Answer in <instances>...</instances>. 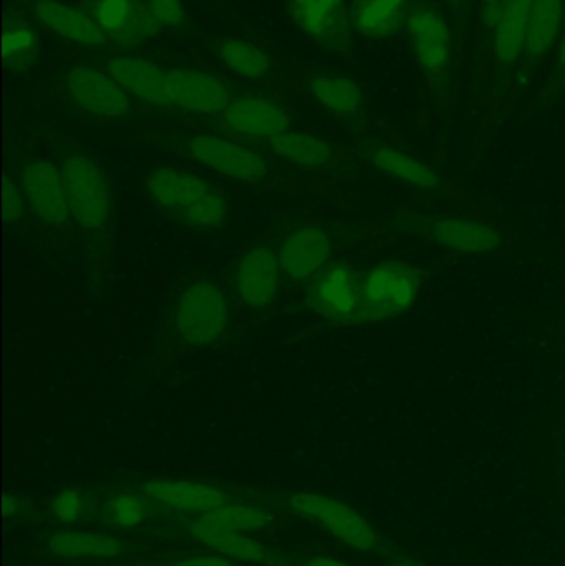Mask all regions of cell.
Here are the masks:
<instances>
[{
	"label": "cell",
	"instance_id": "6da1fadb",
	"mask_svg": "<svg viewBox=\"0 0 565 566\" xmlns=\"http://www.w3.org/2000/svg\"><path fill=\"white\" fill-rule=\"evenodd\" d=\"M378 244L415 241L453 261L537 262L533 244L504 205H427L405 198L374 219Z\"/></svg>",
	"mask_w": 565,
	"mask_h": 566
},
{
	"label": "cell",
	"instance_id": "7a4b0ae2",
	"mask_svg": "<svg viewBox=\"0 0 565 566\" xmlns=\"http://www.w3.org/2000/svg\"><path fill=\"white\" fill-rule=\"evenodd\" d=\"M116 136L133 148L163 153L255 195L327 196L335 192L282 165L261 146L216 129L189 125H138L122 129Z\"/></svg>",
	"mask_w": 565,
	"mask_h": 566
},
{
	"label": "cell",
	"instance_id": "3957f363",
	"mask_svg": "<svg viewBox=\"0 0 565 566\" xmlns=\"http://www.w3.org/2000/svg\"><path fill=\"white\" fill-rule=\"evenodd\" d=\"M401 39L417 70L418 125L425 135L431 126H437L433 158L448 163L451 129L464 95V66L457 23L433 0H411Z\"/></svg>",
	"mask_w": 565,
	"mask_h": 566
},
{
	"label": "cell",
	"instance_id": "277c9868",
	"mask_svg": "<svg viewBox=\"0 0 565 566\" xmlns=\"http://www.w3.org/2000/svg\"><path fill=\"white\" fill-rule=\"evenodd\" d=\"M42 138L65 179L88 282L96 290L105 289L112 277L118 234L116 195L108 169L90 146L66 133L46 129Z\"/></svg>",
	"mask_w": 565,
	"mask_h": 566
},
{
	"label": "cell",
	"instance_id": "5b68a950",
	"mask_svg": "<svg viewBox=\"0 0 565 566\" xmlns=\"http://www.w3.org/2000/svg\"><path fill=\"white\" fill-rule=\"evenodd\" d=\"M238 313L222 275H201L179 286L153 338V368L163 371L179 359L224 345L234 336Z\"/></svg>",
	"mask_w": 565,
	"mask_h": 566
},
{
	"label": "cell",
	"instance_id": "8992f818",
	"mask_svg": "<svg viewBox=\"0 0 565 566\" xmlns=\"http://www.w3.org/2000/svg\"><path fill=\"white\" fill-rule=\"evenodd\" d=\"M136 189L158 218L192 234H221L234 219L229 189L176 159H153L143 166Z\"/></svg>",
	"mask_w": 565,
	"mask_h": 566
},
{
	"label": "cell",
	"instance_id": "52a82bcc",
	"mask_svg": "<svg viewBox=\"0 0 565 566\" xmlns=\"http://www.w3.org/2000/svg\"><path fill=\"white\" fill-rule=\"evenodd\" d=\"M367 178L385 179L408 192L407 198L427 205L488 208L494 199L471 191L448 163L423 155L404 133L347 138Z\"/></svg>",
	"mask_w": 565,
	"mask_h": 566
},
{
	"label": "cell",
	"instance_id": "ba28073f",
	"mask_svg": "<svg viewBox=\"0 0 565 566\" xmlns=\"http://www.w3.org/2000/svg\"><path fill=\"white\" fill-rule=\"evenodd\" d=\"M289 92L299 93L344 129L347 138L394 135L398 126L385 115L374 88L357 73L327 63L287 60Z\"/></svg>",
	"mask_w": 565,
	"mask_h": 566
},
{
	"label": "cell",
	"instance_id": "9c48e42d",
	"mask_svg": "<svg viewBox=\"0 0 565 566\" xmlns=\"http://www.w3.org/2000/svg\"><path fill=\"white\" fill-rule=\"evenodd\" d=\"M46 92L59 108L90 125L122 129L163 125L161 116L136 102L106 70L86 56L60 66Z\"/></svg>",
	"mask_w": 565,
	"mask_h": 566
},
{
	"label": "cell",
	"instance_id": "30bf717a",
	"mask_svg": "<svg viewBox=\"0 0 565 566\" xmlns=\"http://www.w3.org/2000/svg\"><path fill=\"white\" fill-rule=\"evenodd\" d=\"M7 166L15 172L25 198L30 238L53 251H79L65 179L55 158L29 143L12 139Z\"/></svg>",
	"mask_w": 565,
	"mask_h": 566
},
{
	"label": "cell",
	"instance_id": "8fae6325",
	"mask_svg": "<svg viewBox=\"0 0 565 566\" xmlns=\"http://www.w3.org/2000/svg\"><path fill=\"white\" fill-rule=\"evenodd\" d=\"M377 245L374 221L332 222L324 218L278 221V252L284 272L285 293L295 296L328 262L358 245Z\"/></svg>",
	"mask_w": 565,
	"mask_h": 566
},
{
	"label": "cell",
	"instance_id": "7c38bea8",
	"mask_svg": "<svg viewBox=\"0 0 565 566\" xmlns=\"http://www.w3.org/2000/svg\"><path fill=\"white\" fill-rule=\"evenodd\" d=\"M365 259L362 269V322L364 326L388 325L417 308L428 283L460 264L440 255L428 262L414 259Z\"/></svg>",
	"mask_w": 565,
	"mask_h": 566
},
{
	"label": "cell",
	"instance_id": "4fadbf2b",
	"mask_svg": "<svg viewBox=\"0 0 565 566\" xmlns=\"http://www.w3.org/2000/svg\"><path fill=\"white\" fill-rule=\"evenodd\" d=\"M222 279L238 308L255 319L264 318L282 296H287L278 252V222L244 242L224 269Z\"/></svg>",
	"mask_w": 565,
	"mask_h": 566
},
{
	"label": "cell",
	"instance_id": "5bb4252c",
	"mask_svg": "<svg viewBox=\"0 0 565 566\" xmlns=\"http://www.w3.org/2000/svg\"><path fill=\"white\" fill-rule=\"evenodd\" d=\"M259 146L282 165L334 191L367 178L348 143L301 125Z\"/></svg>",
	"mask_w": 565,
	"mask_h": 566
},
{
	"label": "cell",
	"instance_id": "9a60e30c",
	"mask_svg": "<svg viewBox=\"0 0 565 566\" xmlns=\"http://www.w3.org/2000/svg\"><path fill=\"white\" fill-rule=\"evenodd\" d=\"M365 255L344 254L328 262L297 293V308L331 328H358L362 322V269Z\"/></svg>",
	"mask_w": 565,
	"mask_h": 566
},
{
	"label": "cell",
	"instance_id": "2e32d148",
	"mask_svg": "<svg viewBox=\"0 0 565 566\" xmlns=\"http://www.w3.org/2000/svg\"><path fill=\"white\" fill-rule=\"evenodd\" d=\"M295 126H299V113L284 92L241 82L222 115L199 128L216 129L261 145Z\"/></svg>",
	"mask_w": 565,
	"mask_h": 566
},
{
	"label": "cell",
	"instance_id": "e0dca14e",
	"mask_svg": "<svg viewBox=\"0 0 565 566\" xmlns=\"http://www.w3.org/2000/svg\"><path fill=\"white\" fill-rule=\"evenodd\" d=\"M239 80L191 63L166 65V96L176 125L206 126L228 108Z\"/></svg>",
	"mask_w": 565,
	"mask_h": 566
},
{
	"label": "cell",
	"instance_id": "ac0fdd59",
	"mask_svg": "<svg viewBox=\"0 0 565 566\" xmlns=\"http://www.w3.org/2000/svg\"><path fill=\"white\" fill-rule=\"evenodd\" d=\"M271 521L272 515L264 509L228 502L199 515L191 524V534L216 554L255 564L268 557V548L248 534L268 527Z\"/></svg>",
	"mask_w": 565,
	"mask_h": 566
},
{
	"label": "cell",
	"instance_id": "d6986e66",
	"mask_svg": "<svg viewBox=\"0 0 565 566\" xmlns=\"http://www.w3.org/2000/svg\"><path fill=\"white\" fill-rule=\"evenodd\" d=\"M565 0H534L527 27L526 49L517 70L513 90L514 118L520 115L537 86V80L550 66L554 46L563 27Z\"/></svg>",
	"mask_w": 565,
	"mask_h": 566
},
{
	"label": "cell",
	"instance_id": "ffe728a7",
	"mask_svg": "<svg viewBox=\"0 0 565 566\" xmlns=\"http://www.w3.org/2000/svg\"><path fill=\"white\" fill-rule=\"evenodd\" d=\"M289 507L301 517L314 522L318 528L352 551L374 554L381 547L380 534L375 525L347 502L328 495L301 492L289 499Z\"/></svg>",
	"mask_w": 565,
	"mask_h": 566
},
{
	"label": "cell",
	"instance_id": "44dd1931",
	"mask_svg": "<svg viewBox=\"0 0 565 566\" xmlns=\"http://www.w3.org/2000/svg\"><path fill=\"white\" fill-rule=\"evenodd\" d=\"M86 59L109 73L136 102L176 125L166 96V65L136 52H86Z\"/></svg>",
	"mask_w": 565,
	"mask_h": 566
},
{
	"label": "cell",
	"instance_id": "7402d4cb",
	"mask_svg": "<svg viewBox=\"0 0 565 566\" xmlns=\"http://www.w3.org/2000/svg\"><path fill=\"white\" fill-rule=\"evenodd\" d=\"M292 23L315 49L335 59L354 52L347 0H285Z\"/></svg>",
	"mask_w": 565,
	"mask_h": 566
},
{
	"label": "cell",
	"instance_id": "603a6c76",
	"mask_svg": "<svg viewBox=\"0 0 565 566\" xmlns=\"http://www.w3.org/2000/svg\"><path fill=\"white\" fill-rule=\"evenodd\" d=\"M226 73L239 82L289 92L287 66L261 43L241 35H218L209 42Z\"/></svg>",
	"mask_w": 565,
	"mask_h": 566
},
{
	"label": "cell",
	"instance_id": "cb8c5ba5",
	"mask_svg": "<svg viewBox=\"0 0 565 566\" xmlns=\"http://www.w3.org/2000/svg\"><path fill=\"white\" fill-rule=\"evenodd\" d=\"M115 52H136L161 35L145 0H82Z\"/></svg>",
	"mask_w": 565,
	"mask_h": 566
},
{
	"label": "cell",
	"instance_id": "d4e9b609",
	"mask_svg": "<svg viewBox=\"0 0 565 566\" xmlns=\"http://www.w3.org/2000/svg\"><path fill=\"white\" fill-rule=\"evenodd\" d=\"M30 17L56 39L86 52H103L108 40L82 6L63 0H29Z\"/></svg>",
	"mask_w": 565,
	"mask_h": 566
},
{
	"label": "cell",
	"instance_id": "484cf974",
	"mask_svg": "<svg viewBox=\"0 0 565 566\" xmlns=\"http://www.w3.org/2000/svg\"><path fill=\"white\" fill-rule=\"evenodd\" d=\"M411 0H350L354 35L370 45H390L404 36Z\"/></svg>",
	"mask_w": 565,
	"mask_h": 566
},
{
	"label": "cell",
	"instance_id": "4316f807",
	"mask_svg": "<svg viewBox=\"0 0 565 566\" xmlns=\"http://www.w3.org/2000/svg\"><path fill=\"white\" fill-rule=\"evenodd\" d=\"M142 494L156 504L175 511L205 514L228 504V495L211 484L195 481H148L143 484Z\"/></svg>",
	"mask_w": 565,
	"mask_h": 566
},
{
	"label": "cell",
	"instance_id": "83f0119b",
	"mask_svg": "<svg viewBox=\"0 0 565 566\" xmlns=\"http://www.w3.org/2000/svg\"><path fill=\"white\" fill-rule=\"evenodd\" d=\"M511 0H467L460 27L461 59L464 82L477 69L484 43L490 39Z\"/></svg>",
	"mask_w": 565,
	"mask_h": 566
},
{
	"label": "cell",
	"instance_id": "f1b7e54d",
	"mask_svg": "<svg viewBox=\"0 0 565 566\" xmlns=\"http://www.w3.org/2000/svg\"><path fill=\"white\" fill-rule=\"evenodd\" d=\"M40 35L36 23L19 13H7L3 20L2 56L7 72L25 75L40 55Z\"/></svg>",
	"mask_w": 565,
	"mask_h": 566
},
{
	"label": "cell",
	"instance_id": "f546056e",
	"mask_svg": "<svg viewBox=\"0 0 565 566\" xmlns=\"http://www.w3.org/2000/svg\"><path fill=\"white\" fill-rule=\"evenodd\" d=\"M50 554L65 560H109L123 554L122 542L96 532L60 531L46 542Z\"/></svg>",
	"mask_w": 565,
	"mask_h": 566
},
{
	"label": "cell",
	"instance_id": "4dcf8cb0",
	"mask_svg": "<svg viewBox=\"0 0 565 566\" xmlns=\"http://www.w3.org/2000/svg\"><path fill=\"white\" fill-rule=\"evenodd\" d=\"M563 105H565V10L559 39L554 46L546 76L536 86L516 118L517 122H527Z\"/></svg>",
	"mask_w": 565,
	"mask_h": 566
},
{
	"label": "cell",
	"instance_id": "1f68e13d",
	"mask_svg": "<svg viewBox=\"0 0 565 566\" xmlns=\"http://www.w3.org/2000/svg\"><path fill=\"white\" fill-rule=\"evenodd\" d=\"M544 458L550 465L561 522L565 534V408L554 411L547 419L546 449Z\"/></svg>",
	"mask_w": 565,
	"mask_h": 566
},
{
	"label": "cell",
	"instance_id": "d6a6232c",
	"mask_svg": "<svg viewBox=\"0 0 565 566\" xmlns=\"http://www.w3.org/2000/svg\"><path fill=\"white\" fill-rule=\"evenodd\" d=\"M3 216H6V224L12 231L19 232L25 238L32 235L25 198H23L19 179L10 166H7L6 179H3Z\"/></svg>",
	"mask_w": 565,
	"mask_h": 566
},
{
	"label": "cell",
	"instance_id": "836d02e7",
	"mask_svg": "<svg viewBox=\"0 0 565 566\" xmlns=\"http://www.w3.org/2000/svg\"><path fill=\"white\" fill-rule=\"evenodd\" d=\"M148 507L145 501L132 492H122L109 499L105 505V518L116 528H135L146 521Z\"/></svg>",
	"mask_w": 565,
	"mask_h": 566
},
{
	"label": "cell",
	"instance_id": "e575fe53",
	"mask_svg": "<svg viewBox=\"0 0 565 566\" xmlns=\"http://www.w3.org/2000/svg\"><path fill=\"white\" fill-rule=\"evenodd\" d=\"M149 13L163 32L189 33L192 30L191 17L182 0H145Z\"/></svg>",
	"mask_w": 565,
	"mask_h": 566
},
{
	"label": "cell",
	"instance_id": "d590c367",
	"mask_svg": "<svg viewBox=\"0 0 565 566\" xmlns=\"http://www.w3.org/2000/svg\"><path fill=\"white\" fill-rule=\"evenodd\" d=\"M534 338V346L541 355L565 366V313L541 322L540 332Z\"/></svg>",
	"mask_w": 565,
	"mask_h": 566
},
{
	"label": "cell",
	"instance_id": "8d00e7d4",
	"mask_svg": "<svg viewBox=\"0 0 565 566\" xmlns=\"http://www.w3.org/2000/svg\"><path fill=\"white\" fill-rule=\"evenodd\" d=\"M50 507H52L53 517L62 524H76L86 514L85 497L75 489H63V491L56 492Z\"/></svg>",
	"mask_w": 565,
	"mask_h": 566
},
{
	"label": "cell",
	"instance_id": "74e56055",
	"mask_svg": "<svg viewBox=\"0 0 565 566\" xmlns=\"http://www.w3.org/2000/svg\"><path fill=\"white\" fill-rule=\"evenodd\" d=\"M168 566H234L226 557L219 555H199V557L181 558Z\"/></svg>",
	"mask_w": 565,
	"mask_h": 566
},
{
	"label": "cell",
	"instance_id": "f35d334b",
	"mask_svg": "<svg viewBox=\"0 0 565 566\" xmlns=\"http://www.w3.org/2000/svg\"><path fill=\"white\" fill-rule=\"evenodd\" d=\"M441 9L447 10L450 13L451 19L457 23L458 42H460V27L461 19H463L464 7H467V0H433ZM461 50V46H460ZM463 60V59H461Z\"/></svg>",
	"mask_w": 565,
	"mask_h": 566
},
{
	"label": "cell",
	"instance_id": "ab89813d",
	"mask_svg": "<svg viewBox=\"0 0 565 566\" xmlns=\"http://www.w3.org/2000/svg\"><path fill=\"white\" fill-rule=\"evenodd\" d=\"M17 511H19V501H17L15 495H3V515L10 518L17 514Z\"/></svg>",
	"mask_w": 565,
	"mask_h": 566
},
{
	"label": "cell",
	"instance_id": "60d3db41",
	"mask_svg": "<svg viewBox=\"0 0 565 566\" xmlns=\"http://www.w3.org/2000/svg\"><path fill=\"white\" fill-rule=\"evenodd\" d=\"M307 566H350L345 562L337 560V558L331 557H315L308 562Z\"/></svg>",
	"mask_w": 565,
	"mask_h": 566
},
{
	"label": "cell",
	"instance_id": "b9f144b4",
	"mask_svg": "<svg viewBox=\"0 0 565 566\" xmlns=\"http://www.w3.org/2000/svg\"><path fill=\"white\" fill-rule=\"evenodd\" d=\"M387 566H425L421 562H418L417 558H397V560L391 562Z\"/></svg>",
	"mask_w": 565,
	"mask_h": 566
}]
</instances>
